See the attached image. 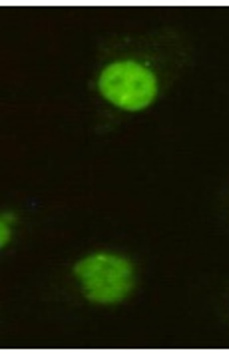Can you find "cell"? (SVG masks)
Returning a JSON list of instances; mask_svg holds the SVG:
<instances>
[{
	"instance_id": "obj_1",
	"label": "cell",
	"mask_w": 229,
	"mask_h": 359,
	"mask_svg": "<svg viewBox=\"0 0 229 359\" xmlns=\"http://www.w3.org/2000/svg\"><path fill=\"white\" fill-rule=\"evenodd\" d=\"M74 276L82 283V294L96 304H118L134 290V266L124 257L96 254L74 266Z\"/></svg>"
},
{
	"instance_id": "obj_2",
	"label": "cell",
	"mask_w": 229,
	"mask_h": 359,
	"mask_svg": "<svg viewBox=\"0 0 229 359\" xmlns=\"http://www.w3.org/2000/svg\"><path fill=\"white\" fill-rule=\"evenodd\" d=\"M98 90L110 104L127 112H138L155 100L158 80L146 66L120 60L104 68L98 78Z\"/></svg>"
},
{
	"instance_id": "obj_3",
	"label": "cell",
	"mask_w": 229,
	"mask_h": 359,
	"mask_svg": "<svg viewBox=\"0 0 229 359\" xmlns=\"http://www.w3.org/2000/svg\"><path fill=\"white\" fill-rule=\"evenodd\" d=\"M6 240H8V230L6 226H2V245H6Z\"/></svg>"
}]
</instances>
